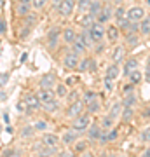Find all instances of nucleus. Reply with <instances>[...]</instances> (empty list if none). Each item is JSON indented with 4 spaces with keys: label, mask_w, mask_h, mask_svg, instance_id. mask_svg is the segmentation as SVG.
<instances>
[{
    "label": "nucleus",
    "mask_w": 150,
    "mask_h": 157,
    "mask_svg": "<svg viewBox=\"0 0 150 157\" xmlns=\"http://www.w3.org/2000/svg\"><path fill=\"white\" fill-rule=\"evenodd\" d=\"M91 124H93V117H91V113H89V112H82L80 115H77V117L72 121V129L82 135V133H86V131L89 129Z\"/></svg>",
    "instance_id": "nucleus-1"
},
{
    "label": "nucleus",
    "mask_w": 150,
    "mask_h": 157,
    "mask_svg": "<svg viewBox=\"0 0 150 157\" xmlns=\"http://www.w3.org/2000/svg\"><path fill=\"white\" fill-rule=\"evenodd\" d=\"M61 32L63 30L60 28V26H52V28H49V32L45 33V47L49 51H56V47L60 45Z\"/></svg>",
    "instance_id": "nucleus-2"
},
{
    "label": "nucleus",
    "mask_w": 150,
    "mask_h": 157,
    "mask_svg": "<svg viewBox=\"0 0 150 157\" xmlns=\"http://www.w3.org/2000/svg\"><path fill=\"white\" fill-rule=\"evenodd\" d=\"M87 32H89L91 40H93V44L105 42V39H106V26H105V25H101V23L96 21L91 28H87Z\"/></svg>",
    "instance_id": "nucleus-3"
},
{
    "label": "nucleus",
    "mask_w": 150,
    "mask_h": 157,
    "mask_svg": "<svg viewBox=\"0 0 150 157\" xmlns=\"http://www.w3.org/2000/svg\"><path fill=\"white\" fill-rule=\"evenodd\" d=\"M75 9H77V0H61L56 11L61 17H70L75 12Z\"/></svg>",
    "instance_id": "nucleus-4"
},
{
    "label": "nucleus",
    "mask_w": 150,
    "mask_h": 157,
    "mask_svg": "<svg viewBox=\"0 0 150 157\" xmlns=\"http://www.w3.org/2000/svg\"><path fill=\"white\" fill-rule=\"evenodd\" d=\"M80 58L82 56H79V54H75L72 49L67 51V54L63 56V67L67 68V70H77L79 68V61H80Z\"/></svg>",
    "instance_id": "nucleus-5"
},
{
    "label": "nucleus",
    "mask_w": 150,
    "mask_h": 157,
    "mask_svg": "<svg viewBox=\"0 0 150 157\" xmlns=\"http://www.w3.org/2000/svg\"><path fill=\"white\" fill-rule=\"evenodd\" d=\"M25 105H26V112L28 113L30 112H37V110L42 108L37 93H26V94H25Z\"/></svg>",
    "instance_id": "nucleus-6"
},
{
    "label": "nucleus",
    "mask_w": 150,
    "mask_h": 157,
    "mask_svg": "<svg viewBox=\"0 0 150 157\" xmlns=\"http://www.w3.org/2000/svg\"><path fill=\"white\" fill-rule=\"evenodd\" d=\"M147 16V12H145V7L143 6H133L128 9V19L131 23H140L143 17Z\"/></svg>",
    "instance_id": "nucleus-7"
},
{
    "label": "nucleus",
    "mask_w": 150,
    "mask_h": 157,
    "mask_svg": "<svg viewBox=\"0 0 150 157\" xmlns=\"http://www.w3.org/2000/svg\"><path fill=\"white\" fill-rule=\"evenodd\" d=\"M122 73V68L121 65H117V63H110L105 70V75H103V80H110V82H115L119 75Z\"/></svg>",
    "instance_id": "nucleus-8"
},
{
    "label": "nucleus",
    "mask_w": 150,
    "mask_h": 157,
    "mask_svg": "<svg viewBox=\"0 0 150 157\" xmlns=\"http://www.w3.org/2000/svg\"><path fill=\"white\" fill-rule=\"evenodd\" d=\"M113 19V6H110V4H105V7H103V11L96 16V21L101 23V25H110V21Z\"/></svg>",
    "instance_id": "nucleus-9"
},
{
    "label": "nucleus",
    "mask_w": 150,
    "mask_h": 157,
    "mask_svg": "<svg viewBox=\"0 0 150 157\" xmlns=\"http://www.w3.org/2000/svg\"><path fill=\"white\" fill-rule=\"evenodd\" d=\"M84 108H86V105H84L82 100L72 101V103L68 105V108H67V117L68 119H75L77 115H80V113L84 112Z\"/></svg>",
    "instance_id": "nucleus-10"
},
{
    "label": "nucleus",
    "mask_w": 150,
    "mask_h": 157,
    "mask_svg": "<svg viewBox=\"0 0 150 157\" xmlns=\"http://www.w3.org/2000/svg\"><path fill=\"white\" fill-rule=\"evenodd\" d=\"M60 143H61V136L54 135V133H44V135H42V145L49 147V148H56V150H58Z\"/></svg>",
    "instance_id": "nucleus-11"
},
{
    "label": "nucleus",
    "mask_w": 150,
    "mask_h": 157,
    "mask_svg": "<svg viewBox=\"0 0 150 157\" xmlns=\"http://www.w3.org/2000/svg\"><path fill=\"white\" fill-rule=\"evenodd\" d=\"M122 37V32L117 25H106V40L110 44H117Z\"/></svg>",
    "instance_id": "nucleus-12"
},
{
    "label": "nucleus",
    "mask_w": 150,
    "mask_h": 157,
    "mask_svg": "<svg viewBox=\"0 0 150 157\" xmlns=\"http://www.w3.org/2000/svg\"><path fill=\"white\" fill-rule=\"evenodd\" d=\"M79 72H94L96 70V59L91 56H82L79 61Z\"/></svg>",
    "instance_id": "nucleus-13"
},
{
    "label": "nucleus",
    "mask_w": 150,
    "mask_h": 157,
    "mask_svg": "<svg viewBox=\"0 0 150 157\" xmlns=\"http://www.w3.org/2000/svg\"><path fill=\"white\" fill-rule=\"evenodd\" d=\"M117 138H119V129L110 128V129H105V131H103V135H101V138L98 140V143H100V145H106V143L115 141Z\"/></svg>",
    "instance_id": "nucleus-14"
},
{
    "label": "nucleus",
    "mask_w": 150,
    "mask_h": 157,
    "mask_svg": "<svg viewBox=\"0 0 150 157\" xmlns=\"http://www.w3.org/2000/svg\"><path fill=\"white\" fill-rule=\"evenodd\" d=\"M77 39H79V33H77V30L73 28V26H67V28H63V32H61V40H63L67 45H72Z\"/></svg>",
    "instance_id": "nucleus-15"
},
{
    "label": "nucleus",
    "mask_w": 150,
    "mask_h": 157,
    "mask_svg": "<svg viewBox=\"0 0 150 157\" xmlns=\"http://www.w3.org/2000/svg\"><path fill=\"white\" fill-rule=\"evenodd\" d=\"M124 59H126V47L121 44H117L112 51V63H117V65H122Z\"/></svg>",
    "instance_id": "nucleus-16"
},
{
    "label": "nucleus",
    "mask_w": 150,
    "mask_h": 157,
    "mask_svg": "<svg viewBox=\"0 0 150 157\" xmlns=\"http://www.w3.org/2000/svg\"><path fill=\"white\" fill-rule=\"evenodd\" d=\"M136 68H140L138 58H126L124 63H122V75L124 77H128L129 73L133 72V70H136Z\"/></svg>",
    "instance_id": "nucleus-17"
},
{
    "label": "nucleus",
    "mask_w": 150,
    "mask_h": 157,
    "mask_svg": "<svg viewBox=\"0 0 150 157\" xmlns=\"http://www.w3.org/2000/svg\"><path fill=\"white\" fill-rule=\"evenodd\" d=\"M103 131H105V129L101 128L100 122H98V124H91V126H89V129L86 131V133H87L89 141H98V140L101 138V135H103Z\"/></svg>",
    "instance_id": "nucleus-18"
},
{
    "label": "nucleus",
    "mask_w": 150,
    "mask_h": 157,
    "mask_svg": "<svg viewBox=\"0 0 150 157\" xmlns=\"http://www.w3.org/2000/svg\"><path fill=\"white\" fill-rule=\"evenodd\" d=\"M56 84H58V80H56V77L52 73H45V75H42L40 80H39V86L42 89H54Z\"/></svg>",
    "instance_id": "nucleus-19"
},
{
    "label": "nucleus",
    "mask_w": 150,
    "mask_h": 157,
    "mask_svg": "<svg viewBox=\"0 0 150 157\" xmlns=\"http://www.w3.org/2000/svg\"><path fill=\"white\" fill-rule=\"evenodd\" d=\"M126 16H128V9H126V6H124V4H117V6L113 7V23L119 25L122 19H126Z\"/></svg>",
    "instance_id": "nucleus-20"
},
{
    "label": "nucleus",
    "mask_w": 150,
    "mask_h": 157,
    "mask_svg": "<svg viewBox=\"0 0 150 157\" xmlns=\"http://www.w3.org/2000/svg\"><path fill=\"white\" fill-rule=\"evenodd\" d=\"M79 135H80V133L73 131V129H68V131H65V133L61 135V143H63V145H67V147L68 145H73V143L79 140Z\"/></svg>",
    "instance_id": "nucleus-21"
},
{
    "label": "nucleus",
    "mask_w": 150,
    "mask_h": 157,
    "mask_svg": "<svg viewBox=\"0 0 150 157\" xmlns=\"http://www.w3.org/2000/svg\"><path fill=\"white\" fill-rule=\"evenodd\" d=\"M79 23H80L82 30H87V28H91V26L96 23V17L93 16L91 12H84L82 16H80V19H79Z\"/></svg>",
    "instance_id": "nucleus-22"
},
{
    "label": "nucleus",
    "mask_w": 150,
    "mask_h": 157,
    "mask_svg": "<svg viewBox=\"0 0 150 157\" xmlns=\"http://www.w3.org/2000/svg\"><path fill=\"white\" fill-rule=\"evenodd\" d=\"M37 96H39V100H40V105H44V103H47V101H51V100L56 98V94H54L52 89H42V87L39 89Z\"/></svg>",
    "instance_id": "nucleus-23"
},
{
    "label": "nucleus",
    "mask_w": 150,
    "mask_h": 157,
    "mask_svg": "<svg viewBox=\"0 0 150 157\" xmlns=\"http://www.w3.org/2000/svg\"><path fill=\"white\" fill-rule=\"evenodd\" d=\"M122 107H131V108H136V105H138V94L136 93H133V94H126L122 96Z\"/></svg>",
    "instance_id": "nucleus-24"
},
{
    "label": "nucleus",
    "mask_w": 150,
    "mask_h": 157,
    "mask_svg": "<svg viewBox=\"0 0 150 157\" xmlns=\"http://www.w3.org/2000/svg\"><path fill=\"white\" fill-rule=\"evenodd\" d=\"M140 35H141V37H148L150 35V14H147V16L140 21Z\"/></svg>",
    "instance_id": "nucleus-25"
},
{
    "label": "nucleus",
    "mask_w": 150,
    "mask_h": 157,
    "mask_svg": "<svg viewBox=\"0 0 150 157\" xmlns=\"http://www.w3.org/2000/svg\"><path fill=\"white\" fill-rule=\"evenodd\" d=\"M98 98H101L100 93H96V91H91V89H86L82 93V101L84 105H89V103H93L94 100H98Z\"/></svg>",
    "instance_id": "nucleus-26"
},
{
    "label": "nucleus",
    "mask_w": 150,
    "mask_h": 157,
    "mask_svg": "<svg viewBox=\"0 0 150 157\" xmlns=\"http://www.w3.org/2000/svg\"><path fill=\"white\" fill-rule=\"evenodd\" d=\"M126 78H128L129 82H133L134 86H138L140 82H141V80L145 78V73H141V70H140V68H136V70H133V72L129 73Z\"/></svg>",
    "instance_id": "nucleus-27"
},
{
    "label": "nucleus",
    "mask_w": 150,
    "mask_h": 157,
    "mask_svg": "<svg viewBox=\"0 0 150 157\" xmlns=\"http://www.w3.org/2000/svg\"><path fill=\"white\" fill-rule=\"evenodd\" d=\"M103 7H105V2H103V0H93V2H91V7H89V12L96 17L101 11H103Z\"/></svg>",
    "instance_id": "nucleus-28"
},
{
    "label": "nucleus",
    "mask_w": 150,
    "mask_h": 157,
    "mask_svg": "<svg viewBox=\"0 0 150 157\" xmlns=\"http://www.w3.org/2000/svg\"><path fill=\"white\" fill-rule=\"evenodd\" d=\"M134 108H131V107H122V112H121V121L122 122H131L133 121V117H134Z\"/></svg>",
    "instance_id": "nucleus-29"
},
{
    "label": "nucleus",
    "mask_w": 150,
    "mask_h": 157,
    "mask_svg": "<svg viewBox=\"0 0 150 157\" xmlns=\"http://www.w3.org/2000/svg\"><path fill=\"white\" fill-rule=\"evenodd\" d=\"M42 108H44V112H47V113H54V112H58V108H60V101H58V98H54V100L44 103Z\"/></svg>",
    "instance_id": "nucleus-30"
},
{
    "label": "nucleus",
    "mask_w": 150,
    "mask_h": 157,
    "mask_svg": "<svg viewBox=\"0 0 150 157\" xmlns=\"http://www.w3.org/2000/svg\"><path fill=\"white\" fill-rule=\"evenodd\" d=\"M33 7H32V4H25V2H19L16 6V14L17 16H26V14H30V11H32Z\"/></svg>",
    "instance_id": "nucleus-31"
},
{
    "label": "nucleus",
    "mask_w": 150,
    "mask_h": 157,
    "mask_svg": "<svg viewBox=\"0 0 150 157\" xmlns=\"http://www.w3.org/2000/svg\"><path fill=\"white\" fill-rule=\"evenodd\" d=\"M72 51L75 52V54H79V56H86V52H87L89 49L82 44V42H80V40L77 39V40H75V42L72 44Z\"/></svg>",
    "instance_id": "nucleus-32"
},
{
    "label": "nucleus",
    "mask_w": 150,
    "mask_h": 157,
    "mask_svg": "<svg viewBox=\"0 0 150 157\" xmlns=\"http://www.w3.org/2000/svg\"><path fill=\"white\" fill-rule=\"evenodd\" d=\"M100 110H101V98L94 100L93 103H89V105H86V112H89L91 115H93V113H98Z\"/></svg>",
    "instance_id": "nucleus-33"
},
{
    "label": "nucleus",
    "mask_w": 150,
    "mask_h": 157,
    "mask_svg": "<svg viewBox=\"0 0 150 157\" xmlns=\"http://www.w3.org/2000/svg\"><path fill=\"white\" fill-rule=\"evenodd\" d=\"M68 86L67 84H58L54 87V94H56V98H67L68 96Z\"/></svg>",
    "instance_id": "nucleus-34"
},
{
    "label": "nucleus",
    "mask_w": 150,
    "mask_h": 157,
    "mask_svg": "<svg viewBox=\"0 0 150 157\" xmlns=\"http://www.w3.org/2000/svg\"><path fill=\"white\" fill-rule=\"evenodd\" d=\"M121 112H122V103L119 101V103H113V105H112V108H110V112H108V115H110V117H113V119L117 121V119L121 117Z\"/></svg>",
    "instance_id": "nucleus-35"
},
{
    "label": "nucleus",
    "mask_w": 150,
    "mask_h": 157,
    "mask_svg": "<svg viewBox=\"0 0 150 157\" xmlns=\"http://www.w3.org/2000/svg\"><path fill=\"white\" fill-rule=\"evenodd\" d=\"M33 129L39 131V133H44V131L49 129V124H47V121H44V119H37L35 124H33Z\"/></svg>",
    "instance_id": "nucleus-36"
},
{
    "label": "nucleus",
    "mask_w": 150,
    "mask_h": 157,
    "mask_svg": "<svg viewBox=\"0 0 150 157\" xmlns=\"http://www.w3.org/2000/svg\"><path fill=\"white\" fill-rule=\"evenodd\" d=\"M91 2H93V0H77V11L80 12V14H84V12H89Z\"/></svg>",
    "instance_id": "nucleus-37"
},
{
    "label": "nucleus",
    "mask_w": 150,
    "mask_h": 157,
    "mask_svg": "<svg viewBox=\"0 0 150 157\" xmlns=\"http://www.w3.org/2000/svg\"><path fill=\"white\" fill-rule=\"evenodd\" d=\"M113 122H115V119H113V117H110V115L106 113L105 117L101 119L100 126H101V128H103V129H110V128H113Z\"/></svg>",
    "instance_id": "nucleus-38"
},
{
    "label": "nucleus",
    "mask_w": 150,
    "mask_h": 157,
    "mask_svg": "<svg viewBox=\"0 0 150 157\" xmlns=\"http://www.w3.org/2000/svg\"><path fill=\"white\" fill-rule=\"evenodd\" d=\"M133 93H136V86L133 84V82H126V84L122 86V96H126V94H133Z\"/></svg>",
    "instance_id": "nucleus-39"
},
{
    "label": "nucleus",
    "mask_w": 150,
    "mask_h": 157,
    "mask_svg": "<svg viewBox=\"0 0 150 157\" xmlns=\"http://www.w3.org/2000/svg\"><path fill=\"white\" fill-rule=\"evenodd\" d=\"M140 141H141V143L150 145V128H145L143 131L140 133Z\"/></svg>",
    "instance_id": "nucleus-40"
},
{
    "label": "nucleus",
    "mask_w": 150,
    "mask_h": 157,
    "mask_svg": "<svg viewBox=\"0 0 150 157\" xmlns=\"http://www.w3.org/2000/svg\"><path fill=\"white\" fill-rule=\"evenodd\" d=\"M47 2H49V0H33V2H32V7H33L35 11H42V9L47 6Z\"/></svg>",
    "instance_id": "nucleus-41"
},
{
    "label": "nucleus",
    "mask_w": 150,
    "mask_h": 157,
    "mask_svg": "<svg viewBox=\"0 0 150 157\" xmlns=\"http://www.w3.org/2000/svg\"><path fill=\"white\" fill-rule=\"evenodd\" d=\"M87 141H75V152H79V154H82V152L87 150Z\"/></svg>",
    "instance_id": "nucleus-42"
},
{
    "label": "nucleus",
    "mask_w": 150,
    "mask_h": 157,
    "mask_svg": "<svg viewBox=\"0 0 150 157\" xmlns=\"http://www.w3.org/2000/svg\"><path fill=\"white\" fill-rule=\"evenodd\" d=\"M105 42H100V44H94L93 45V51H94V54L96 56H98V54H103V52H105Z\"/></svg>",
    "instance_id": "nucleus-43"
},
{
    "label": "nucleus",
    "mask_w": 150,
    "mask_h": 157,
    "mask_svg": "<svg viewBox=\"0 0 150 157\" xmlns=\"http://www.w3.org/2000/svg\"><path fill=\"white\" fill-rule=\"evenodd\" d=\"M33 133H35L33 126H25V128H23L21 136H23V138H28V136H33Z\"/></svg>",
    "instance_id": "nucleus-44"
},
{
    "label": "nucleus",
    "mask_w": 150,
    "mask_h": 157,
    "mask_svg": "<svg viewBox=\"0 0 150 157\" xmlns=\"http://www.w3.org/2000/svg\"><path fill=\"white\" fill-rule=\"evenodd\" d=\"M103 86H105L106 93H112L113 87H115V82H110V80H103Z\"/></svg>",
    "instance_id": "nucleus-45"
},
{
    "label": "nucleus",
    "mask_w": 150,
    "mask_h": 157,
    "mask_svg": "<svg viewBox=\"0 0 150 157\" xmlns=\"http://www.w3.org/2000/svg\"><path fill=\"white\" fill-rule=\"evenodd\" d=\"M7 80H9V73H0V86L2 87L7 84Z\"/></svg>",
    "instance_id": "nucleus-46"
},
{
    "label": "nucleus",
    "mask_w": 150,
    "mask_h": 157,
    "mask_svg": "<svg viewBox=\"0 0 150 157\" xmlns=\"http://www.w3.org/2000/svg\"><path fill=\"white\" fill-rule=\"evenodd\" d=\"M0 33H7V25L4 21V17H0Z\"/></svg>",
    "instance_id": "nucleus-47"
},
{
    "label": "nucleus",
    "mask_w": 150,
    "mask_h": 157,
    "mask_svg": "<svg viewBox=\"0 0 150 157\" xmlns=\"http://www.w3.org/2000/svg\"><path fill=\"white\" fill-rule=\"evenodd\" d=\"M140 157H150V145L147 147L143 152H141V155H140Z\"/></svg>",
    "instance_id": "nucleus-48"
},
{
    "label": "nucleus",
    "mask_w": 150,
    "mask_h": 157,
    "mask_svg": "<svg viewBox=\"0 0 150 157\" xmlns=\"http://www.w3.org/2000/svg\"><path fill=\"white\" fill-rule=\"evenodd\" d=\"M80 157H94V155H93L89 150H86V152H82V154H80Z\"/></svg>",
    "instance_id": "nucleus-49"
},
{
    "label": "nucleus",
    "mask_w": 150,
    "mask_h": 157,
    "mask_svg": "<svg viewBox=\"0 0 150 157\" xmlns=\"http://www.w3.org/2000/svg\"><path fill=\"white\" fill-rule=\"evenodd\" d=\"M4 122L9 126V122H11V119H9V113H4Z\"/></svg>",
    "instance_id": "nucleus-50"
},
{
    "label": "nucleus",
    "mask_w": 150,
    "mask_h": 157,
    "mask_svg": "<svg viewBox=\"0 0 150 157\" xmlns=\"http://www.w3.org/2000/svg\"><path fill=\"white\" fill-rule=\"evenodd\" d=\"M58 155H61V157H73V154H68V152H65V154H58Z\"/></svg>",
    "instance_id": "nucleus-51"
},
{
    "label": "nucleus",
    "mask_w": 150,
    "mask_h": 157,
    "mask_svg": "<svg viewBox=\"0 0 150 157\" xmlns=\"http://www.w3.org/2000/svg\"><path fill=\"white\" fill-rule=\"evenodd\" d=\"M124 2H126V0H113V4H115V6H117V4H124Z\"/></svg>",
    "instance_id": "nucleus-52"
},
{
    "label": "nucleus",
    "mask_w": 150,
    "mask_h": 157,
    "mask_svg": "<svg viewBox=\"0 0 150 157\" xmlns=\"http://www.w3.org/2000/svg\"><path fill=\"white\" fill-rule=\"evenodd\" d=\"M26 58H28V54H23V56H21V63L26 61Z\"/></svg>",
    "instance_id": "nucleus-53"
},
{
    "label": "nucleus",
    "mask_w": 150,
    "mask_h": 157,
    "mask_svg": "<svg viewBox=\"0 0 150 157\" xmlns=\"http://www.w3.org/2000/svg\"><path fill=\"white\" fill-rule=\"evenodd\" d=\"M100 157H112V155H110V154H106V152H103V154H101Z\"/></svg>",
    "instance_id": "nucleus-54"
},
{
    "label": "nucleus",
    "mask_w": 150,
    "mask_h": 157,
    "mask_svg": "<svg viewBox=\"0 0 150 157\" xmlns=\"http://www.w3.org/2000/svg\"><path fill=\"white\" fill-rule=\"evenodd\" d=\"M19 2H25V4H32L33 0H19Z\"/></svg>",
    "instance_id": "nucleus-55"
},
{
    "label": "nucleus",
    "mask_w": 150,
    "mask_h": 157,
    "mask_svg": "<svg viewBox=\"0 0 150 157\" xmlns=\"http://www.w3.org/2000/svg\"><path fill=\"white\" fill-rule=\"evenodd\" d=\"M105 4H113V0H103Z\"/></svg>",
    "instance_id": "nucleus-56"
},
{
    "label": "nucleus",
    "mask_w": 150,
    "mask_h": 157,
    "mask_svg": "<svg viewBox=\"0 0 150 157\" xmlns=\"http://www.w3.org/2000/svg\"><path fill=\"white\" fill-rule=\"evenodd\" d=\"M2 6H4V2H2V0H0V7H2Z\"/></svg>",
    "instance_id": "nucleus-57"
},
{
    "label": "nucleus",
    "mask_w": 150,
    "mask_h": 157,
    "mask_svg": "<svg viewBox=\"0 0 150 157\" xmlns=\"http://www.w3.org/2000/svg\"><path fill=\"white\" fill-rule=\"evenodd\" d=\"M147 4H148V6H150V0H147Z\"/></svg>",
    "instance_id": "nucleus-58"
},
{
    "label": "nucleus",
    "mask_w": 150,
    "mask_h": 157,
    "mask_svg": "<svg viewBox=\"0 0 150 157\" xmlns=\"http://www.w3.org/2000/svg\"><path fill=\"white\" fill-rule=\"evenodd\" d=\"M0 157H6V155H4V154H0Z\"/></svg>",
    "instance_id": "nucleus-59"
},
{
    "label": "nucleus",
    "mask_w": 150,
    "mask_h": 157,
    "mask_svg": "<svg viewBox=\"0 0 150 157\" xmlns=\"http://www.w3.org/2000/svg\"><path fill=\"white\" fill-rule=\"evenodd\" d=\"M133 157H140V155H133Z\"/></svg>",
    "instance_id": "nucleus-60"
},
{
    "label": "nucleus",
    "mask_w": 150,
    "mask_h": 157,
    "mask_svg": "<svg viewBox=\"0 0 150 157\" xmlns=\"http://www.w3.org/2000/svg\"><path fill=\"white\" fill-rule=\"evenodd\" d=\"M121 157H122V155H121Z\"/></svg>",
    "instance_id": "nucleus-61"
}]
</instances>
